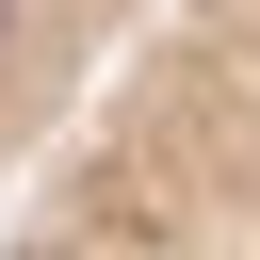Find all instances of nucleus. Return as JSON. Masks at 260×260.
I'll return each instance as SVG.
<instances>
[{"label": "nucleus", "mask_w": 260, "mask_h": 260, "mask_svg": "<svg viewBox=\"0 0 260 260\" xmlns=\"http://www.w3.org/2000/svg\"><path fill=\"white\" fill-rule=\"evenodd\" d=\"M130 49V16H81V0H0V211L16 179L65 146V114L98 98V65Z\"/></svg>", "instance_id": "f03ea898"}, {"label": "nucleus", "mask_w": 260, "mask_h": 260, "mask_svg": "<svg viewBox=\"0 0 260 260\" xmlns=\"http://www.w3.org/2000/svg\"><path fill=\"white\" fill-rule=\"evenodd\" d=\"M0 260H260V0L146 16L16 179Z\"/></svg>", "instance_id": "f257e3e1"}]
</instances>
